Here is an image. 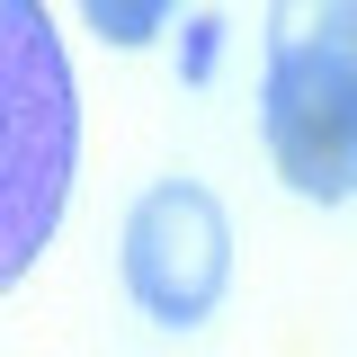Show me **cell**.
Instances as JSON below:
<instances>
[{"label":"cell","mask_w":357,"mask_h":357,"mask_svg":"<svg viewBox=\"0 0 357 357\" xmlns=\"http://www.w3.org/2000/svg\"><path fill=\"white\" fill-rule=\"evenodd\" d=\"M259 134L295 197H357V0H268Z\"/></svg>","instance_id":"1"},{"label":"cell","mask_w":357,"mask_h":357,"mask_svg":"<svg viewBox=\"0 0 357 357\" xmlns=\"http://www.w3.org/2000/svg\"><path fill=\"white\" fill-rule=\"evenodd\" d=\"M81 161V98L45 0H0V295L36 268Z\"/></svg>","instance_id":"2"},{"label":"cell","mask_w":357,"mask_h":357,"mask_svg":"<svg viewBox=\"0 0 357 357\" xmlns=\"http://www.w3.org/2000/svg\"><path fill=\"white\" fill-rule=\"evenodd\" d=\"M232 286V215L206 178H152L126 215V295L161 331L215 321Z\"/></svg>","instance_id":"3"},{"label":"cell","mask_w":357,"mask_h":357,"mask_svg":"<svg viewBox=\"0 0 357 357\" xmlns=\"http://www.w3.org/2000/svg\"><path fill=\"white\" fill-rule=\"evenodd\" d=\"M170 9H178V0H81V18L107 45H152L161 27H170Z\"/></svg>","instance_id":"4"}]
</instances>
